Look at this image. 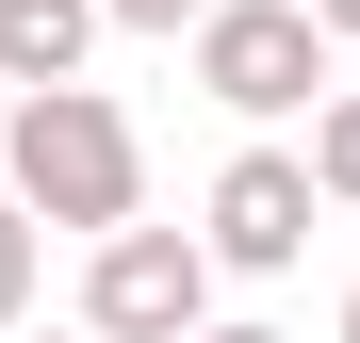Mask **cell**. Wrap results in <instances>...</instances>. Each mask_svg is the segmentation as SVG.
<instances>
[{
  "instance_id": "obj_1",
  "label": "cell",
  "mask_w": 360,
  "mask_h": 343,
  "mask_svg": "<svg viewBox=\"0 0 360 343\" xmlns=\"http://www.w3.org/2000/svg\"><path fill=\"white\" fill-rule=\"evenodd\" d=\"M0 180H17L33 229H131L148 213V147H131V114H115L98 82H17V114H0Z\"/></svg>"
},
{
  "instance_id": "obj_2",
  "label": "cell",
  "mask_w": 360,
  "mask_h": 343,
  "mask_svg": "<svg viewBox=\"0 0 360 343\" xmlns=\"http://www.w3.org/2000/svg\"><path fill=\"white\" fill-rule=\"evenodd\" d=\"M82 327H98V343H197V327H213V246H197V229H164V213L98 229Z\"/></svg>"
},
{
  "instance_id": "obj_3",
  "label": "cell",
  "mask_w": 360,
  "mask_h": 343,
  "mask_svg": "<svg viewBox=\"0 0 360 343\" xmlns=\"http://www.w3.org/2000/svg\"><path fill=\"white\" fill-rule=\"evenodd\" d=\"M197 82H213L229 114H311V98H328L311 0H213V17H197Z\"/></svg>"
},
{
  "instance_id": "obj_4",
  "label": "cell",
  "mask_w": 360,
  "mask_h": 343,
  "mask_svg": "<svg viewBox=\"0 0 360 343\" xmlns=\"http://www.w3.org/2000/svg\"><path fill=\"white\" fill-rule=\"evenodd\" d=\"M311 163L295 147H229L213 163V213H197V246H213V278H278V262H311Z\"/></svg>"
},
{
  "instance_id": "obj_5",
  "label": "cell",
  "mask_w": 360,
  "mask_h": 343,
  "mask_svg": "<svg viewBox=\"0 0 360 343\" xmlns=\"http://www.w3.org/2000/svg\"><path fill=\"white\" fill-rule=\"evenodd\" d=\"M98 0H0V82H82Z\"/></svg>"
},
{
  "instance_id": "obj_6",
  "label": "cell",
  "mask_w": 360,
  "mask_h": 343,
  "mask_svg": "<svg viewBox=\"0 0 360 343\" xmlns=\"http://www.w3.org/2000/svg\"><path fill=\"white\" fill-rule=\"evenodd\" d=\"M295 163H311V196H328V213H360V82L311 98V147H295Z\"/></svg>"
},
{
  "instance_id": "obj_7",
  "label": "cell",
  "mask_w": 360,
  "mask_h": 343,
  "mask_svg": "<svg viewBox=\"0 0 360 343\" xmlns=\"http://www.w3.org/2000/svg\"><path fill=\"white\" fill-rule=\"evenodd\" d=\"M33 262H49V229L17 213V180H0V343H17V327H33Z\"/></svg>"
},
{
  "instance_id": "obj_8",
  "label": "cell",
  "mask_w": 360,
  "mask_h": 343,
  "mask_svg": "<svg viewBox=\"0 0 360 343\" xmlns=\"http://www.w3.org/2000/svg\"><path fill=\"white\" fill-rule=\"evenodd\" d=\"M98 17H115V33H197L213 0H98Z\"/></svg>"
},
{
  "instance_id": "obj_9",
  "label": "cell",
  "mask_w": 360,
  "mask_h": 343,
  "mask_svg": "<svg viewBox=\"0 0 360 343\" xmlns=\"http://www.w3.org/2000/svg\"><path fill=\"white\" fill-rule=\"evenodd\" d=\"M311 33H328V49H360V0H311Z\"/></svg>"
},
{
  "instance_id": "obj_10",
  "label": "cell",
  "mask_w": 360,
  "mask_h": 343,
  "mask_svg": "<svg viewBox=\"0 0 360 343\" xmlns=\"http://www.w3.org/2000/svg\"><path fill=\"white\" fill-rule=\"evenodd\" d=\"M197 343H295V327H197Z\"/></svg>"
},
{
  "instance_id": "obj_11",
  "label": "cell",
  "mask_w": 360,
  "mask_h": 343,
  "mask_svg": "<svg viewBox=\"0 0 360 343\" xmlns=\"http://www.w3.org/2000/svg\"><path fill=\"white\" fill-rule=\"evenodd\" d=\"M344 343H360V278H344Z\"/></svg>"
},
{
  "instance_id": "obj_12",
  "label": "cell",
  "mask_w": 360,
  "mask_h": 343,
  "mask_svg": "<svg viewBox=\"0 0 360 343\" xmlns=\"http://www.w3.org/2000/svg\"><path fill=\"white\" fill-rule=\"evenodd\" d=\"M49 343H98V327H49Z\"/></svg>"
}]
</instances>
